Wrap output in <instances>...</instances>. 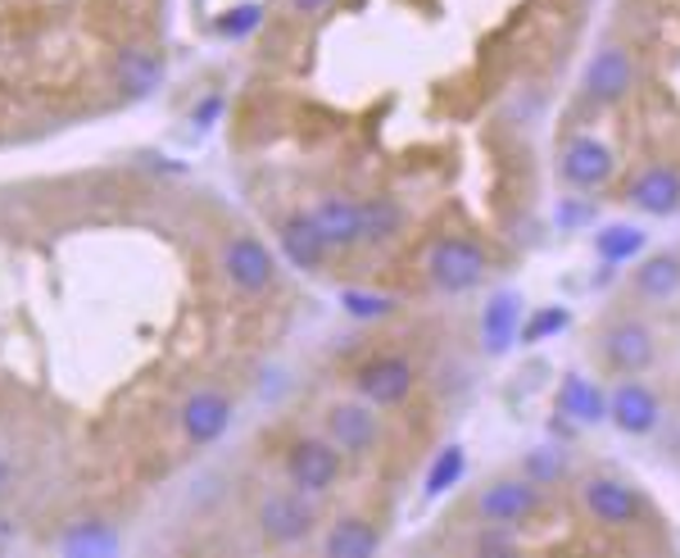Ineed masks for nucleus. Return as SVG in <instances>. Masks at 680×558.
Here are the masks:
<instances>
[{
	"mask_svg": "<svg viewBox=\"0 0 680 558\" xmlns=\"http://www.w3.org/2000/svg\"><path fill=\"white\" fill-rule=\"evenodd\" d=\"M340 305H346L350 318H386L395 309L386 295H372V291H346L340 295Z\"/></svg>",
	"mask_w": 680,
	"mask_h": 558,
	"instance_id": "393cba45",
	"label": "nucleus"
},
{
	"mask_svg": "<svg viewBox=\"0 0 680 558\" xmlns=\"http://www.w3.org/2000/svg\"><path fill=\"white\" fill-rule=\"evenodd\" d=\"M314 228H318V236L327 241V250H350V245H359L363 241V219H359V204L354 200H346V196H327L314 213Z\"/></svg>",
	"mask_w": 680,
	"mask_h": 558,
	"instance_id": "4468645a",
	"label": "nucleus"
},
{
	"mask_svg": "<svg viewBox=\"0 0 680 558\" xmlns=\"http://www.w3.org/2000/svg\"><path fill=\"white\" fill-rule=\"evenodd\" d=\"M567 323H572V314H567L563 305H549V309H535V314L518 327V336H522V346H540V340L559 336Z\"/></svg>",
	"mask_w": 680,
	"mask_h": 558,
	"instance_id": "b1692460",
	"label": "nucleus"
},
{
	"mask_svg": "<svg viewBox=\"0 0 680 558\" xmlns=\"http://www.w3.org/2000/svg\"><path fill=\"white\" fill-rule=\"evenodd\" d=\"M635 291L649 295V299H667L680 291V260L676 254H654V260H645L640 269H635Z\"/></svg>",
	"mask_w": 680,
	"mask_h": 558,
	"instance_id": "aec40b11",
	"label": "nucleus"
},
{
	"mask_svg": "<svg viewBox=\"0 0 680 558\" xmlns=\"http://www.w3.org/2000/svg\"><path fill=\"white\" fill-rule=\"evenodd\" d=\"M640 250H645V232L626 228V223H613V228H604L599 236H594V254H599L604 264H626Z\"/></svg>",
	"mask_w": 680,
	"mask_h": 558,
	"instance_id": "4be33fe9",
	"label": "nucleus"
},
{
	"mask_svg": "<svg viewBox=\"0 0 680 558\" xmlns=\"http://www.w3.org/2000/svg\"><path fill=\"white\" fill-rule=\"evenodd\" d=\"M290 6H295V14H318L327 0H290Z\"/></svg>",
	"mask_w": 680,
	"mask_h": 558,
	"instance_id": "cd10ccee",
	"label": "nucleus"
},
{
	"mask_svg": "<svg viewBox=\"0 0 680 558\" xmlns=\"http://www.w3.org/2000/svg\"><path fill=\"white\" fill-rule=\"evenodd\" d=\"M658 400H654V391L649 386H640V381H621L617 391L608 396V418L621 427L626 436H645V432H654L658 427Z\"/></svg>",
	"mask_w": 680,
	"mask_h": 558,
	"instance_id": "1a4fd4ad",
	"label": "nucleus"
},
{
	"mask_svg": "<svg viewBox=\"0 0 680 558\" xmlns=\"http://www.w3.org/2000/svg\"><path fill=\"white\" fill-rule=\"evenodd\" d=\"M359 219H363V241H391L404 228V209L391 196H372L359 204Z\"/></svg>",
	"mask_w": 680,
	"mask_h": 558,
	"instance_id": "412c9836",
	"label": "nucleus"
},
{
	"mask_svg": "<svg viewBox=\"0 0 680 558\" xmlns=\"http://www.w3.org/2000/svg\"><path fill=\"white\" fill-rule=\"evenodd\" d=\"M408 391H413V364L408 359L386 355V359H376V364H368L359 372V396L368 404H376V409L381 404H400Z\"/></svg>",
	"mask_w": 680,
	"mask_h": 558,
	"instance_id": "9d476101",
	"label": "nucleus"
},
{
	"mask_svg": "<svg viewBox=\"0 0 680 558\" xmlns=\"http://www.w3.org/2000/svg\"><path fill=\"white\" fill-rule=\"evenodd\" d=\"M630 204L640 213H654V219H667L680 209V173L676 168H645L630 182Z\"/></svg>",
	"mask_w": 680,
	"mask_h": 558,
	"instance_id": "2eb2a0df",
	"label": "nucleus"
},
{
	"mask_svg": "<svg viewBox=\"0 0 680 558\" xmlns=\"http://www.w3.org/2000/svg\"><path fill=\"white\" fill-rule=\"evenodd\" d=\"M563 178L581 191H594L613 178V150L594 137H576L567 150H563Z\"/></svg>",
	"mask_w": 680,
	"mask_h": 558,
	"instance_id": "f8f14e48",
	"label": "nucleus"
},
{
	"mask_svg": "<svg viewBox=\"0 0 680 558\" xmlns=\"http://www.w3.org/2000/svg\"><path fill=\"white\" fill-rule=\"evenodd\" d=\"M477 549H513V540H508V536H481Z\"/></svg>",
	"mask_w": 680,
	"mask_h": 558,
	"instance_id": "bb28decb",
	"label": "nucleus"
},
{
	"mask_svg": "<svg viewBox=\"0 0 680 558\" xmlns=\"http://www.w3.org/2000/svg\"><path fill=\"white\" fill-rule=\"evenodd\" d=\"M281 245H286V254H290L295 269H318L322 254H327V241L318 236L314 219H290V223L281 228Z\"/></svg>",
	"mask_w": 680,
	"mask_h": 558,
	"instance_id": "a211bd4d",
	"label": "nucleus"
},
{
	"mask_svg": "<svg viewBox=\"0 0 680 558\" xmlns=\"http://www.w3.org/2000/svg\"><path fill=\"white\" fill-rule=\"evenodd\" d=\"M581 499L594 513V523H604V527H635L645 518L640 495H635L630 486H621V482H613V477H589L581 486Z\"/></svg>",
	"mask_w": 680,
	"mask_h": 558,
	"instance_id": "20e7f679",
	"label": "nucleus"
},
{
	"mask_svg": "<svg viewBox=\"0 0 680 558\" xmlns=\"http://www.w3.org/2000/svg\"><path fill=\"white\" fill-rule=\"evenodd\" d=\"M518 327H522V305H518V295L513 291H499L486 314H481V346L490 355H503L508 346L518 340Z\"/></svg>",
	"mask_w": 680,
	"mask_h": 558,
	"instance_id": "dca6fc26",
	"label": "nucleus"
},
{
	"mask_svg": "<svg viewBox=\"0 0 680 558\" xmlns=\"http://www.w3.org/2000/svg\"><path fill=\"white\" fill-rule=\"evenodd\" d=\"M286 472H290V482L300 486V491L322 495L340 477V450L327 445V441H300V445L290 450V459H286Z\"/></svg>",
	"mask_w": 680,
	"mask_h": 558,
	"instance_id": "423d86ee",
	"label": "nucleus"
},
{
	"mask_svg": "<svg viewBox=\"0 0 680 558\" xmlns=\"http://www.w3.org/2000/svg\"><path fill=\"white\" fill-rule=\"evenodd\" d=\"M227 422H232V400L223 391H195L187 400V409H182V432L195 445L219 441L227 432Z\"/></svg>",
	"mask_w": 680,
	"mask_h": 558,
	"instance_id": "ddd939ff",
	"label": "nucleus"
},
{
	"mask_svg": "<svg viewBox=\"0 0 680 558\" xmlns=\"http://www.w3.org/2000/svg\"><path fill=\"white\" fill-rule=\"evenodd\" d=\"M327 436L336 450L346 454H368L381 436V422L372 413V404H359V400H346V404H331L327 409Z\"/></svg>",
	"mask_w": 680,
	"mask_h": 558,
	"instance_id": "39448f33",
	"label": "nucleus"
},
{
	"mask_svg": "<svg viewBox=\"0 0 680 558\" xmlns=\"http://www.w3.org/2000/svg\"><path fill=\"white\" fill-rule=\"evenodd\" d=\"M540 508V486L531 477H503L477 495V513L490 527H518Z\"/></svg>",
	"mask_w": 680,
	"mask_h": 558,
	"instance_id": "f03ea898",
	"label": "nucleus"
},
{
	"mask_svg": "<svg viewBox=\"0 0 680 558\" xmlns=\"http://www.w3.org/2000/svg\"><path fill=\"white\" fill-rule=\"evenodd\" d=\"M559 409H563L567 418H576V422H599V418H608V396H604L589 377L572 372V377L563 381V391H559Z\"/></svg>",
	"mask_w": 680,
	"mask_h": 558,
	"instance_id": "f3484780",
	"label": "nucleus"
},
{
	"mask_svg": "<svg viewBox=\"0 0 680 558\" xmlns=\"http://www.w3.org/2000/svg\"><path fill=\"white\" fill-rule=\"evenodd\" d=\"M463 467H467V454L458 450V445H449V450H440L436 454V463H432V472H427V499H436V495H445L449 486H458V477H463Z\"/></svg>",
	"mask_w": 680,
	"mask_h": 558,
	"instance_id": "5701e85b",
	"label": "nucleus"
},
{
	"mask_svg": "<svg viewBox=\"0 0 680 558\" xmlns=\"http://www.w3.org/2000/svg\"><path fill=\"white\" fill-rule=\"evenodd\" d=\"M604 359L617 372H626V377L645 372L654 364V336H649V327H640V323H617V327H608L604 331Z\"/></svg>",
	"mask_w": 680,
	"mask_h": 558,
	"instance_id": "9b49d317",
	"label": "nucleus"
},
{
	"mask_svg": "<svg viewBox=\"0 0 680 558\" xmlns=\"http://www.w3.org/2000/svg\"><path fill=\"white\" fill-rule=\"evenodd\" d=\"M427 273H432V282H436L440 291H449V295L472 291V286L486 277V254H481V245H472V241L449 236V241H440V245L432 250Z\"/></svg>",
	"mask_w": 680,
	"mask_h": 558,
	"instance_id": "f257e3e1",
	"label": "nucleus"
},
{
	"mask_svg": "<svg viewBox=\"0 0 680 558\" xmlns=\"http://www.w3.org/2000/svg\"><path fill=\"white\" fill-rule=\"evenodd\" d=\"M223 273L232 286L241 291H268L277 282V264H273V254L264 241H254V236H232L227 250H223Z\"/></svg>",
	"mask_w": 680,
	"mask_h": 558,
	"instance_id": "7ed1b4c3",
	"label": "nucleus"
},
{
	"mask_svg": "<svg viewBox=\"0 0 680 558\" xmlns=\"http://www.w3.org/2000/svg\"><path fill=\"white\" fill-rule=\"evenodd\" d=\"M376 545H381V536L363 518H346V523L331 527V536H327L322 549L331 558H368V554H376Z\"/></svg>",
	"mask_w": 680,
	"mask_h": 558,
	"instance_id": "6ab92c4d",
	"label": "nucleus"
},
{
	"mask_svg": "<svg viewBox=\"0 0 680 558\" xmlns=\"http://www.w3.org/2000/svg\"><path fill=\"white\" fill-rule=\"evenodd\" d=\"M630 82H635V64H630V55L621 46H604L585 64V96L599 101V105L621 101L630 92Z\"/></svg>",
	"mask_w": 680,
	"mask_h": 558,
	"instance_id": "0eeeda50",
	"label": "nucleus"
},
{
	"mask_svg": "<svg viewBox=\"0 0 680 558\" xmlns=\"http://www.w3.org/2000/svg\"><path fill=\"white\" fill-rule=\"evenodd\" d=\"M259 527L277 545H295L314 531V508L300 495H268L259 508Z\"/></svg>",
	"mask_w": 680,
	"mask_h": 558,
	"instance_id": "6e6552de",
	"label": "nucleus"
},
{
	"mask_svg": "<svg viewBox=\"0 0 680 558\" xmlns=\"http://www.w3.org/2000/svg\"><path fill=\"white\" fill-rule=\"evenodd\" d=\"M563 472H567L563 450H535V454L527 459V477H531L535 486H544V482H559Z\"/></svg>",
	"mask_w": 680,
	"mask_h": 558,
	"instance_id": "a878e982",
	"label": "nucleus"
}]
</instances>
